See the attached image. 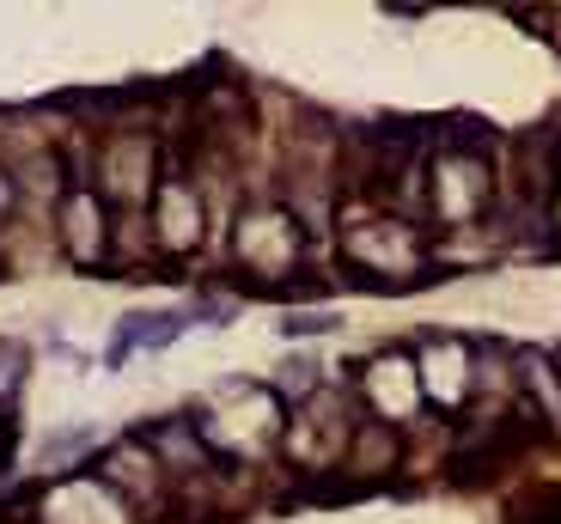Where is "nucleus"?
Masks as SVG:
<instances>
[{
  "label": "nucleus",
  "instance_id": "4",
  "mask_svg": "<svg viewBox=\"0 0 561 524\" xmlns=\"http://www.w3.org/2000/svg\"><path fill=\"white\" fill-rule=\"evenodd\" d=\"M147 232L159 238L165 256H190L202 244V201H196V189H190V177H183L178 165L159 177L153 201H147Z\"/></svg>",
  "mask_w": 561,
  "mask_h": 524
},
{
  "label": "nucleus",
  "instance_id": "12",
  "mask_svg": "<svg viewBox=\"0 0 561 524\" xmlns=\"http://www.w3.org/2000/svg\"><path fill=\"white\" fill-rule=\"evenodd\" d=\"M280 391H287V397H294V391L306 397V391H311V366H287V372H280Z\"/></svg>",
  "mask_w": 561,
  "mask_h": 524
},
{
  "label": "nucleus",
  "instance_id": "1",
  "mask_svg": "<svg viewBox=\"0 0 561 524\" xmlns=\"http://www.w3.org/2000/svg\"><path fill=\"white\" fill-rule=\"evenodd\" d=\"M421 251H427L421 226H409L403 213H391V220H360L342 238V269L360 287H415L403 275V263H421Z\"/></svg>",
  "mask_w": 561,
  "mask_h": 524
},
{
  "label": "nucleus",
  "instance_id": "3",
  "mask_svg": "<svg viewBox=\"0 0 561 524\" xmlns=\"http://www.w3.org/2000/svg\"><path fill=\"white\" fill-rule=\"evenodd\" d=\"M489 189H494V171L482 153H439L434 159V208L439 220L451 226H470L489 213Z\"/></svg>",
  "mask_w": 561,
  "mask_h": 524
},
{
  "label": "nucleus",
  "instance_id": "9",
  "mask_svg": "<svg viewBox=\"0 0 561 524\" xmlns=\"http://www.w3.org/2000/svg\"><path fill=\"white\" fill-rule=\"evenodd\" d=\"M348 457H354V469H360V488L379 482L385 469L397 464V433H391V427H379V421L360 427V433L348 440Z\"/></svg>",
  "mask_w": 561,
  "mask_h": 524
},
{
  "label": "nucleus",
  "instance_id": "2",
  "mask_svg": "<svg viewBox=\"0 0 561 524\" xmlns=\"http://www.w3.org/2000/svg\"><path fill=\"white\" fill-rule=\"evenodd\" d=\"M232 251L256 275V287L275 293V275L299 269V220L287 208H244L232 226Z\"/></svg>",
  "mask_w": 561,
  "mask_h": 524
},
{
  "label": "nucleus",
  "instance_id": "10",
  "mask_svg": "<svg viewBox=\"0 0 561 524\" xmlns=\"http://www.w3.org/2000/svg\"><path fill=\"white\" fill-rule=\"evenodd\" d=\"M19 379H25V348L19 341H0V397H13Z\"/></svg>",
  "mask_w": 561,
  "mask_h": 524
},
{
  "label": "nucleus",
  "instance_id": "14",
  "mask_svg": "<svg viewBox=\"0 0 561 524\" xmlns=\"http://www.w3.org/2000/svg\"><path fill=\"white\" fill-rule=\"evenodd\" d=\"M7 445H13V415H7V403H0V469H7Z\"/></svg>",
  "mask_w": 561,
  "mask_h": 524
},
{
  "label": "nucleus",
  "instance_id": "5",
  "mask_svg": "<svg viewBox=\"0 0 561 524\" xmlns=\"http://www.w3.org/2000/svg\"><path fill=\"white\" fill-rule=\"evenodd\" d=\"M348 421L336 415V403L330 397H306L294 409V427H287V452L299 457V469H318V464H330V457H342L348 452Z\"/></svg>",
  "mask_w": 561,
  "mask_h": 524
},
{
  "label": "nucleus",
  "instance_id": "13",
  "mask_svg": "<svg viewBox=\"0 0 561 524\" xmlns=\"http://www.w3.org/2000/svg\"><path fill=\"white\" fill-rule=\"evenodd\" d=\"M13 201H19V184H13V171L0 165V220H7V213H13Z\"/></svg>",
  "mask_w": 561,
  "mask_h": 524
},
{
  "label": "nucleus",
  "instance_id": "7",
  "mask_svg": "<svg viewBox=\"0 0 561 524\" xmlns=\"http://www.w3.org/2000/svg\"><path fill=\"white\" fill-rule=\"evenodd\" d=\"M360 391L366 403L379 409V421H391V415H409L421 397V372L409 366L403 354H379V360H366L360 366Z\"/></svg>",
  "mask_w": 561,
  "mask_h": 524
},
{
  "label": "nucleus",
  "instance_id": "11",
  "mask_svg": "<svg viewBox=\"0 0 561 524\" xmlns=\"http://www.w3.org/2000/svg\"><path fill=\"white\" fill-rule=\"evenodd\" d=\"M280 329H287V336H318V329H336V317H323V312H306V317H280Z\"/></svg>",
  "mask_w": 561,
  "mask_h": 524
},
{
  "label": "nucleus",
  "instance_id": "6",
  "mask_svg": "<svg viewBox=\"0 0 561 524\" xmlns=\"http://www.w3.org/2000/svg\"><path fill=\"white\" fill-rule=\"evenodd\" d=\"M61 251L73 256V269H99L111 251V220H104V196L99 189H73L61 201Z\"/></svg>",
  "mask_w": 561,
  "mask_h": 524
},
{
  "label": "nucleus",
  "instance_id": "8",
  "mask_svg": "<svg viewBox=\"0 0 561 524\" xmlns=\"http://www.w3.org/2000/svg\"><path fill=\"white\" fill-rule=\"evenodd\" d=\"M183 324L190 317H171V312H135V317H123V329H116V341L104 348V366H128V354L135 348H165V341H178L183 336Z\"/></svg>",
  "mask_w": 561,
  "mask_h": 524
}]
</instances>
